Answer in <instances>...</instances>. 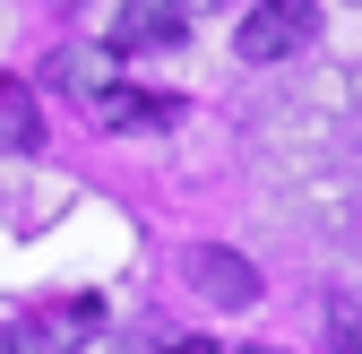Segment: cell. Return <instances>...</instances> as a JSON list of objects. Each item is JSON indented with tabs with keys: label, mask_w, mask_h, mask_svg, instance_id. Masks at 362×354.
<instances>
[{
	"label": "cell",
	"mask_w": 362,
	"mask_h": 354,
	"mask_svg": "<svg viewBox=\"0 0 362 354\" xmlns=\"http://www.w3.org/2000/svg\"><path fill=\"white\" fill-rule=\"evenodd\" d=\"M181 43V0H121L112 9V52H164Z\"/></svg>",
	"instance_id": "obj_3"
},
{
	"label": "cell",
	"mask_w": 362,
	"mask_h": 354,
	"mask_svg": "<svg viewBox=\"0 0 362 354\" xmlns=\"http://www.w3.org/2000/svg\"><path fill=\"white\" fill-rule=\"evenodd\" d=\"M95 113H104L112 130H147V121H173L181 104H173V96H129V86H112V96H95Z\"/></svg>",
	"instance_id": "obj_4"
},
{
	"label": "cell",
	"mask_w": 362,
	"mask_h": 354,
	"mask_svg": "<svg viewBox=\"0 0 362 354\" xmlns=\"http://www.w3.org/2000/svg\"><path fill=\"white\" fill-rule=\"evenodd\" d=\"M35 139H43V121H35V96H26L18 78H0V147H18V156H26Z\"/></svg>",
	"instance_id": "obj_5"
},
{
	"label": "cell",
	"mask_w": 362,
	"mask_h": 354,
	"mask_svg": "<svg viewBox=\"0 0 362 354\" xmlns=\"http://www.w3.org/2000/svg\"><path fill=\"white\" fill-rule=\"evenodd\" d=\"M181 9H233V0H181Z\"/></svg>",
	"instance_id": "obj_7"
},
{
	"label": "cell",
	"mask_w": 362,
	"mask_h": 354,
	"mask_svg": "<svg viewBox=\"0 0 362 354\" xmlns=\"http://www.w3.org/2000/svg\"><path fill=\"white\" fill-rule=\"evenodd\" d=\"M320 43V0H259V9L242 18V35H233V52L242 61H293V52H310Z\"/></svg>",
	"instance_id": "obj_1"
},
{
	"label": "cell",
	"mask_w": 362,
	"mask_h": 354,
	"mask_svg": "<svg viewBox=\"0 0 362 354\" xmlns=\"http://www.w3.org/2000/svg\"><path fill=\"white\" fill-rule=\"evenodd\" d=\"M173 354H207V346H173Z\"/></svg>",
	"instance_id": "obj_8"
},
{
	"label": "cell",
	"mask_w": 362,
	"mask_h": 354,
	"mask_svg": "<svg viewBox=\"0 0 362 354\" xmlns=\"http://www.w3.org/2000/svg\"><path fill=\"white\" fill-rule=\"evenodd\" d=\"M328 346H337V354H362V312H354L345 294L328 302Z\"/></svg>",
	"instance_id": "obj_6"
},
{
	"label": "cell",
	"mask_w": 362,
	"mask_h": 354,
	"mask_svg": "<svg viewBox=\"0 0 362 354\" xmlns=\"http://www.w3.org/2000/svg\"><path fill=\"white\" fill-rule=\"evenodd\" d=\"M190 285L207 302H224V312H250V302H259V268H250L242 251H224V242H199L190 251Z\"/></svg>",
	"instance_id": "obj_2"
}]
</instances>
